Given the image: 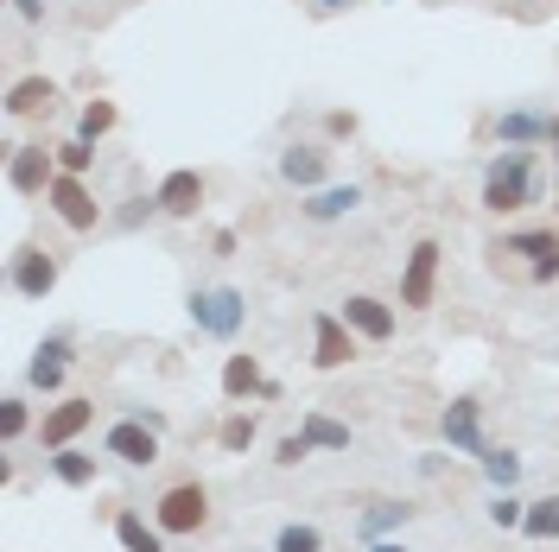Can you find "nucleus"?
Returning a JSON list of instances; mask_svg holds the SVG:
<instances>
[{
  "label": "nucleus",
  "instance_id": "nucleus-36",
  "mask_svg": "<svg viewBox=\"0 0 559 552\" xmlns=\"http://www.w3.org/2000/svg\"><path fill=\"white\" fill-rule=\"evenodd\" d=\"M344 7H356V0H312V13H344Z\"/></svg>",
  "mask_w": 559,
  "mask_h": 552
},
{
  "label": "nucleus",
  "instance_id": "nucleus-29",
  "mask_svg": "<svg viewBox=\"0 0 559 552\" xmlns=\"http://www.w3.org/2000/svg\"><path fill=\"white\" fill-rule=\"evenodd\" d=\"M108 134H115V103H90L83 115H76V140L96 146V140H108Z\"/></svg>",
  "mask_w": 559,
  "mask_h": 552
},
{
  "label": "nucleus",
  "instance_id": "nucleus-33",
  "mask_svg": "<svg viewBox=\"0 0 559 552\" xmlns=\"http://www.w3.org/2000/svg\"><path fill=\"white\" fill-rule=\"evenodd\" d=\"M522 515H527V502H515L509 489H496V502H489V520H496V527H522Z\"/></svg>",
  "mask_w": 559,
  "mask_h": 552
},
{
  "label": "nucleus",
  "instance_id": "nucleus-38",
  "mask_svg": "<svg viewBox=\"0 0 559 552\" xmlns=\"http://www.w3.org/2000/svg\"><path fill=\"white\" fill-rule=\"evenodd\" d=\"M554 172H559V146H554Z\"/></svg>",
  "mask_w": 559,
  "mask_h": 552
},
{
  "label": "nucleus",
  "instance_id": "nucleus-25",
  "mask_svg": "<svg viewBox=\"0 0 559 552\" xmlns=\"http://www.w3.org/2000/svg\"><path fill=\"white\" fill-rule=\"evenodd\" d=\"M299 432H306L318 451H349V425H344V419H331V413H306Z\"/></svg>",
  "mask_w": 559,
  "mask_h": 552
},
{
  "label": "nucleus",
  "instance_id": "nucleus-30",
  "mask_svg": "<svg viewBox=\"0 0 559 552\" xmlns=\"http://www.w3.org/2000/svg\"><path fill=\"white\" fill-rule=\"evenodd\" d=\"M26 425H33L26 400H20V394H7V400H0V445H20V439H26Z\"/></svg>",
  "mask_w": 559,
  "mask_h": 552
},
{
  "label": "nucleus",
  "instance_id": "nucleus-21",
  "mask_svg": "<svg viewBox=\"0 0 559 552\" xmlns=\"http://www.w3.org/2000/svg\"><path fill=\"white\" fill-rule=\"evenodd\" d=\"M45 464H51V477H58L64 489H90V483H96V457H90V451H76V445L51 451Z\"/></svg>",
  "mask_w": 559,
  "mask_h": 552
},
{
  "label": "nucleus",
  "instance_id": "nucleus-18",
  "mask_svg": "<svg viewBox=\"0 0 559 552\" xmlns=\"http://www.w3.org/2000/svg\"><path fill=\"white\" fill-rule=\"evenodd\" d=\"M153 197H159V209H166V216H178V223H185V216H198V209H204V172L178 166V172L159 178V191H153Z\"/></svg>",
  "mask_w": 559,
  "mask_h": 552
},
{
  "label": "nucleus",
  "instance_id": "nucleus-14",
  "mask_svg": "<svg viewBox=\"0 0 559 552\" xmlns=\"http://www.w3.org/2000/svg\"><path fill=\"white\" fill-rule=\"evenodd\" d=\"M439 254H445L439 242H414L407 267H401V305H407V311L432 305V286H439Z\"/></svg>",
  "mask_w": 559,
  "mask_h": 552
},
{
  "label": "nucleus",
  "instance_id": "nucleus-7",
  "mask_svg": "<svg viewBox=\"0 0 559 552\" xmlns=\"http://www.w3.org/2000/svg\"><path fill=\"white\" fill-rule=\"evenodd\" d=\"M153 520H159L166 533H198V527H210V489L204 483H173L153 502Z\"/></svg>",
  "mask_w": 559,
  "mask_h": 552
},
{
  "label": "nucleus",
  "instance_id": "nucleus-15",
  "mask_svg": "<svg viewBox=\"0 0 559 552\" xmlns=\"http://www.w3.org/2000/svg\"><path fill=\"white\" fill-rule=\"evenodd\" d=\"M439 432H445V445L452 451H464V457H484V407L471 400V394H457L452 407L439 413Z\"/></svg>",
  "mask_w": 559,
  "mask_h": 552
},
{
  "label": "nucleus",
  "instance_id": "nucleus-27",
  "mask_svg": "<svg viewBox=\"0 0 559 552\" xmlns=\"http://www.w3.org/2000/svg\"><path fill=\"white\" fill-rule=\"evenodd\" d=\"M274 552H324V533H318L312 520H286L274 533Z\"/></svg>",
  "mask_w": 559,
  "mask_h": 552
},
{
  "label": "nucleus",
  "instance_id": "nucleus-32",
  "mask_svg": "<svg viewBox=\"0 0 559 552\" xmlns=\"http://www.w3.org/2000/svg\"><path fill=\"white\" fill-rule=\"evenodd\" d=\"M312 451H318V445L306 439V432H286V439L274 445V464H280V470H299V464H306Z\"/></svg>",
  "mask_w": 559,
  "mask_h": 552
},
{
  "label": "nucleus",
  "instance_id": "nucleus-34",
  "mask_svg": "<svg viewBox=\"0 0 559 552\" xmlns=\"http://www.w3.org/2000/svg\"><path fill=\"white\" fill-rule=\"evenodd\" d=\"M324 134L331 140H356V115H349V108H331V115H324Z\"/></svg>",
  "mask_w": 559,
  "mask_h": 552
},
{
  "label": "nucleus",
  "instance_id": "nucleus-1",
  "mask_svg": "<svg viewBox=\"0 0 559 552\" xmlns=\"http://www.w3.org/2000/svg\"><path fill=\"white\" fill-rule=\"evenodd\" d=\"M540 191H547V178H540L534 146H502V153L484 166V191H477V204H484L489 216H515V209L540 204Z\"/></svg>",
  "mask_w": 559,
  "mask_h": 552
},
{
  "label": "nucleus",
  "instance_id": "nucleus-20",
  "mask_svg": "<svg viewBox=\"0 0 559 552\" xmlns=\"http://www.w3.org/2000/svg\"><path fill=\"white\" fill-rule=\"evenodd\" d=\"M51 103H58V83H51V76H20V83L7 89V115H13V121L51 115Z\"/></svg>",
  "mask_w": 559,
  "mask_h": 552
},
{
  "label": "nucleus",
  "instance_id": "nucleus-8",
  "mask_svg": "<svg viewBox=\"0 0 559 552\" xmlns=\"http://www.w3.org/2000/svg\"><path fill=\"white\" fill-rule=\"evenodd\" d=\"M58 178V146H13L7 153V184L13 197H45Z\"/></svg>",
  "mask_w": 559,
  "mask_h": 552
},
{
  "label": "nucleus",
  "instance_id": "nucleus-31",
  "mask_svg": "<svg viewBox=\"0 0 559 552\" xmlns=\"http://www.w3.org/2000/svg\"><path fill=\"white\" fill-rule=\"evenodd\" d=\"M90 166H96V146H90V140H58V172H70V178H83L90 172Z\"/></svg>",
  "mask_w": 559,
  "mask_h": 552
},
{
  "label": "nucleus",
  "instance_id": "nucleus-3",
  "mask_svg": "<svg viewBox=\"0 0 559 552\" xmlns=\"http://www.w3.org/2000/svg\"><path fill=\"white\" fill-rule=\"evenodd\" d=\"M489 254H496V261H502V254L522 261L527 286H554L559 279V229H515V236H502Z\"/></svg>",
  "mask_w": 559,
  "mask_h": 552
},
{
  "label": "nucleus",
  "instance_id": "nucleus-39",
  "mask_svg": "<svg viewBox=\"0 0 559 552\" xmlns=\"http://www.w3.org/2000/svg\"><path fill=\"white\" fill-rule=\"evenodd\" d=\"M534 7H554V0H534Z\"/></svg>",
  "mask_w": 559,
  "mask_h": 552
},
{
  "label": "nucleus",
  "instance_id": "nucleus-37",
  "mask_svg": "<svg viewBox=\"0 0 559 552\" xmlns=\"http://www.w3.org/2000/svg\"><path fill=\"white\" fill-rule=\"evenodd\" d=\"M369 552H407L401 540H369Z\"/></svg>",
  "mask_w": 559,
  "mask_h": 552
},
{
  "label": "nucleus",
  "instance_id": "nucleus-4",
  "mask_svg": "<svg viewBox=\"0 0 559 552\" xmlns=\"http://www.w3.org/2000/svg\"><path fill=\"white\" fill-rule=\"evenodd\" d=\"M489 134L502 146H559V108H502Z\"/></svg>",
  "mask_w": 559,
  "mask_h": 552
},
{
  "label": "nucleus",
  "instance_id": "nucleus-28",
  "mask_svg": "<svg viewBox=\"0 0 559 552\" xmlns=\"http://www.w3.org/2000/svg\"><path fill=\"white\" fill-rule=\"evenodd\" d=\"M254 439H261V419H254V413H229V419H223V432H216V445H223V451H248Z\"/></svg>",
  "mask_w": 559,
  "mask_h": 552
},
{
  "label": "nucleus",
  "instance_id": "nucleus-17",
  "mask_svg": "<svg viewBox=\"0 0 559 552\" xmlns=\"http://www.w3.org/2000/svg\"><path fill=\"white\" fill-rule=\"evenodd\" d=\"M337 311H344V324L362 337V344H388V337H394V324H401V317H394V305H382L376 292H349Z\"/></svg>",
  "mask_w": 559,
  "mask_h": 552
},
{
  "label": "nucleus",
  "instance_id": "nucleus-16",
  "mask_svg": "<svg viewBox=\"0 0 559 552\" xmlns=\"http://www.w3.org/2000/svg\"><path fill=\"white\" fill-rule=\"evenodd\" d=\"M70 362H76L70 331H51V337L33 349V362H26V381H33L38 394H58V387H64V375H70Z\"/></svg>",
  "mask_w": 559,
  "mask_h": 552
},
{
  "label": "nucleus",
  "instance_id": "nucleus-6",
  "mask_svg": "<svg viewBox=\"0 0 559 552\" xmlns=\"http://www.w3.org/2000/svg\"><path fill=\"white\" fill-rule=\"evenodd\" d=\"M45 204H51V216H58L64 229H76V236H90V229L103 223V204H96V191H90L83 178H70V172H58V178H51Z\"/></svg>",
  "mask_w": 559,
  "mask_h": 552
},
{
  "label": "nucleus",
  "instance_id": "nucleus-19",
  "mask_svg": "<svg viewBox=\"0 0 559 552\" xmlns=\"http://www.w3.org/2000/svg\"><path fill=\"white\" fill-rule=\"evenodd\" d=\"M115 540H121L128 552H166V540H173V533H166L159 520L134 515V508H115Z\"/></svg>",
  "mask_w": 559,
  "mask_h": 552
},
{
  "label": "nucleus",
  "instance_id": "nucleus-35",
  "mask_svg": "<svg viewBox=\"0 0 559 552\" xmlns=\"http://www.w3.org/2000/svg\"><path fill=\"white\" fill-rule=\"evenodd\" d=\"M13 13L20 20H45V0H13Z\"/></svg>",
  "mask_w": 559,
  "mask_h": 552
},
{
  "label": "nucleus",
  "instance_id": "nucleus-12",
  "mask_svg": "<svg viewBox=\"0 0 559 552\" xmlns=\"http://www.w3.org/2000/svg\"><path fill=\"white\" fill-rule=\"evenodd\" d=\"M96 425V400H83V394H70V400H58V407H45V419H38V445L45 451H64L76 432H90Z\"/></svg>",
  "mask_w": 559,
  "mask_h": 552
},
{
  "label": "nucleus",
  "instance_id": "nucleus-5",
  "mask_svg": "<svg viewBox=\"0 0 559 552\" xmlns=\"http://www.w3.org/2000/svg\"><path fill=\"white\" fill-rule=\"evenodd\" d=\"M103 457L115 464H128V470H146V464H159V425H146V419H115L103 432Z\"/></svg>",
  "mask_w": 559,
  "mask_h": 552
},
{
  "label": "nucleus",
  "instance_id": "nucleus-23",
  "mask_svg": "<svg viewBox=\"0 0 559 552\" xmlns=\"http://www.w3.org/2000/svg\"><path fill=\"white\" fill-rule=\"evenodd\" d=\"M522 533L534 540V547H547V540H559V495H540V502H527Z\"/></svg>",
  "mask_w": 559,
  "mask_h": 552
},
{
  "label": "nucleus",
  "instance_id": "nucleus-10",
  "mask_svg": "<svg viewBox=\"0 0 559 552\" xmlns=\"http://www.w3.org/2000/svg\"><path fill=\"white\" fill-rule=\"evenodd\" d=\"M356 362V331L344 311H312V369H349Z\"/></svg>",
  "mask_w": 559,
  "mask_h": 552
},
{
  "label": "nucleus",
  "instance_id": "nucleus-22",
  "mask_svg": "<svg viewBox=\"0 0 559 552\" xmlns=\"http://www.w3.org/2000/svg\"><path fill=\"white\" fill-rule=\"evenodd\" d=\"M267 375H261V362L254 356H229L223 362V400H248V394H261Z\"/></svg>",
  "mask_w": 559,
  "mask_h": 552
},
{
  "label": "nucleus",
  "instance_id": "nucleus-24",
  "mask_svg": "<svg viewBox=\"0 0 559 552\" xmlns=\"http://www.w3.org/2000/svg\"><path fill=\"white\" fill-rule=\"evenodd\" d=\"M477 464H484V477H489L496 489H515V483H522V457H515L509 445H489Z\"/></svg>",
  "mask_w": 559,
  "mask_h": 552
},
{
  "label": "nucleus",
  "instance_id": "nucleus-26",
  "mask_svg": "<svg viewBox=\"0 0 559 552\" xmlns=\"http://www.w3.org/2000/svg\"><path fill=\"white\" fill-rule=\"evenodd\" d=\"M407 515H414L407 502H376V508L362 515V540H388L394 527H407Z\"/></svg>",
  "mask_w": 559,
  "mask_h": 552
},
{
  "label": "nucleus",
  "instance_id": "nucleus-13",
  "mask_svg": "<svg viewBox=\"0 0 559 552\" xmlns=\"http://www.w3.org/2000/svg\"><path fill=\"white\" fill-rule=\"evenodd\" d=\"M362 204H369V191L349 178V184L306 191V197H299V216H306V223H349V216H362Z\"/></svg>",
  "mask_w": 559,
  "mask_h": 552
},
{
  "label": "nucleus",
  "instance_id": "nucleus-9",
  "mask_svg": "<svg viewBox=\"0 0 559 552\" xmlns=\"http://www.w3.org/2000/svg\"><path fill=\"white\" fill-rule=\"evenodd\" d=\"M274 172H280V184H293V191L306 197V191H324V184H331V153L312 146V140H293L274 159Z\"/></svg>",
  "mask_w": 559,
  "mask_h": 552
},
{
  "label": "nucleus",
  "instance_id": "nucleus-11",
  "mask_svg": "<svg viewBox=\"0 0 559 552\" xmlns=\"http://www.w3.org/2000/svg\"><path fill=\"white\" fill-rule=\"evenodd\" d=\"M7 286H13L20 299H51V292H58V254H51V248H20L13 267H7Z\"/></svg>",
  "mask_w": 559,
  "mask_h": 552
},
{
  "label": "nucleus",
  "instance_id": "nucleus-2",
  "mask_svg": "<svg viewBox=\"0 0 559 552\" xmlns=\"http://www.w3.org/2000/svg\"><path fill=\"white\" fill-rule=\"evenodd\" d=\"M185 311H191V331H198V337L236 344L242 324H248V292L242 286H198V292L185 299Z\"/></svg>",
  "mask_w": 559,
  "mask_h": 552
}]
</instances>
